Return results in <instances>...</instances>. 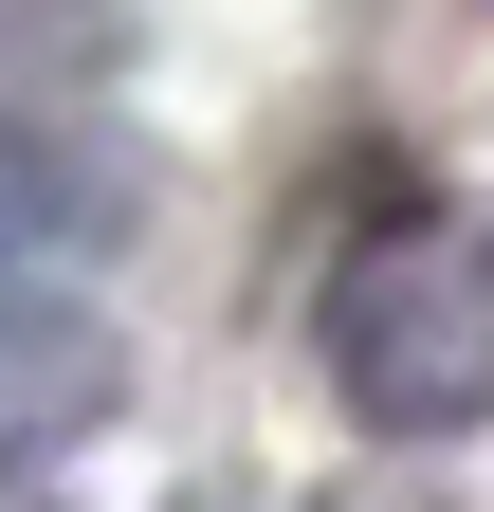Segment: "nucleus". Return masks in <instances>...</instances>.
Instances as JSON below:
<instances>
[{
	"mask_svg": "<svg viewBox=\"0 0 494 512\" xmlns=\"http://www.w3.org/2000/svg\"><path fill=\"white\" fill-rule=\"evenodd\" d=\"M330 384L385 458H440L494 421V238L458 202H385L330 275Z\"/></svg>",
	"mask_w": 494,
	"mask_h": 512,
	"instance_id": "f257e3e1",
	"label": "nucleus"
},
{
	"mask_svg": "<svg viewBox=\"0 0 494 512\" xmlns=\"http://www.w3.org/2000/svg\"><path fill=\"white\" fill-rule=\"evenodd\" d=\"M74 238H92V183L55 165V147H19V128H0V275H55Z\"/></svg>",
	"mask_w": 494,
	"mask_h": 512,
	"instance_id": "f03ea898",
	"label": "nucleus"
},
{
	"mask_svg": "<svg viewBox=\"0 0 494 512\" xmlns=\"http://www.w3.org/2000/svg\"><path fill=\"white\" fill-rule=\"evenodd\" d=\"M37 37H55V0H0V55H37Z\"/></svg>",
	"mask_w": 494,
	"mask_h": 512,
	"instance_id": "20e7f679",
	"label": "nucleus"
},
{
	"mask_svg": "<svg viewBox=\"0 0 494 512\" xmlns=\"http://www.w3.org/2000/svg\"><path fill=\"white\" fill-rule=\"evenodd\" d=\"M330 512H458L440 476H366V494H330Z\"/></svg>",
	"mask_w": 494,
	"mask_h": 512,
	"instance_id": "7ed1b4c3",
	"label": "nucleus"
},
{
	"mask_svg": "<svg viewBox=\"0 0 494 512\" xmlns=\"http://www.w3.org/2000/svg\"><path fill=\"white\" fill-rule=\"evenodd\" d=\"M0 512H55V494H37V458H0Z\"/></svg>",
	"mask_w": 494,
	"mask_h": 512,
	"instance_id": "39448f33",
	"label": "nucleus"
}]
</instances>
